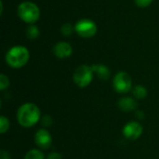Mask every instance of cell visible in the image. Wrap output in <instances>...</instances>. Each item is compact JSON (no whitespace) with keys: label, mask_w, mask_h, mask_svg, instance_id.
Returning <instances> with one entry per match:
<instances>
[{"label":"cell","mask_w":159,"mask_h":159,"mask_svg":"<svg viewBox=\"0 0 159 159\" xmlns=\"http://www.w3.org/2000/svg\"><path fill=\"white\" fill-rule=\"evenodd\" d=\"M42 124L45 126V127H49L51 124H52V119L50 116H45L42 119Z\"/></svg>","instance_id":"obj_19"},{"label":"cell","mask_w":159,"mask_h":159,"mask_svg":"<svg viewBox=\"0 0 159 159\" xmlns=\"http://www.w3.org/2000/svg\"><path fill=\"white\" fill-rule=\"evenodd\" d=\"M30 59V52L23 46H16L11 48L6 54L7 63L14 69L23 67Z\"/></svg>","instance_id":"obj_2"},{"label":"cell","mask_w":159,"mask_h":159,"mask_svg":"<svg viewBox=\"0 0 159 159\" xmlns=\"http://www.w3.org/2000/svg\"><path fill=\"white\" fill-rule=\"evenodd\" d=\"M143 134V126L139 122L130 121L123 128V135L131 141L137 140Z\"/></svg>","instance_id":"obj_7"},{"label":"cell","mask_w":159,"mask_h":159,"mask_svg":"<svg viewBox=\"0 0 159 159\" xmlns=\"http://www.w3.org/2000/svg\"><path fill=\"white\" fill-rule=\"evenodd\" d=\"M118 107L124 112H130L136 109L137 102L131 97H124L118 102Z\"/></svg>","instance_id":"obj_10"},{"label":"cell","mask_w":159,"mask_h":159,"mask_svg":"<svg viewBox=\"0 0 159 159\" xmlns=\"http://www.w3.org/2000/svg\"><path fill=\"white\" fill-rule=\"evenodd\" d=\"M75 31V27L71 24V23H64L61 28V32L63 35L65 36H69L73 34V32Z\"/></svg>","instance_id":"obj_15"},{"label":"cell","mask_w":159,"mask_h":159,"mask_svg":"<svg viewBox=\"0 0 159 159\" xmlns=\"http://www.w3.org/2000/svg\"><path fill=\"white\" fill-rule=\"evenodd\" d=\"M93 70L91 66L89 65H80L78 66L73 75L74 82L79 88H86L88 87L92 79H93Z\"/></svg>","instance_id":"obj_4"},{"label":"cell","mask_w":159,"mask_h":159,"mask_svg":"<svg viewBox=\"0 0 159 159\" xmlns=\"http://www.w3.org/2000/svg\"><path fill=\"white\" fill-rule=\"evenodd\" d=\"M113 86L117 93H128L132 89V80L130 75L126 72L117 73L114 77Z\"/></svg>","instance_id":"obj_6"},{"label":"cell","mask_w":159,"mask_h":159,"mask_svg":"<svg viewBox=\"0 0 159 159\" xmlns=\"http://www.w3.org/2000/svg\"><path fill=\"white\" fill-rule=\"evenodd\" d=\"M76 34L83 38H91L97 34L96 23L89 19H83L78 20L75 25Z\"/></svg>","instance_id":"obj_5"},{"label":"cell","mask_w":159,"mask_h":159,"mask_svg":"<svg viewBox=\"0 0 159 159\" xmlns=\"http://www.w3.org/2000/svg\"><path fill=\"white\" fill-rule=\"evenodd\" d=\"M18 15L24 22L34 24L40 17V10L36 4L30 1H24L18 7Z\"/></svg>","instance_id":"obj_3"},{"label":"cell","mask_w":159,"mask_h":159,"mask_svg":"<svg viewBox=\"0 0 159 159\" xmlns=\"http://www.w3.org/2000/svg\"><path fill=\"white\" fill-rule=\"evenodd\" d=\"M39 29L37 26L31 24L26 29V35L29 39H36L39 36Z\"/></svg>","instance_id":"obj_13"},{"label":"cell","mask_w":159,"mask_h":159,"mask_svg":"<svg viewBox=\"0 0 159 159\" xmlns=\"http://www.w3.org/2000/svg\"><path fill=\"white\" fill-rule=\"evenodd\" d=\"M0 158L11 159V157H10V155H9L8 152H7V151H1V153H0Z\"/></svg>","instance_id":"obj_21"},{"label":"cell","mask_w":159,"mask_h":159,"mask_svg":"<svg viewBox=\"0 0 159 159\" xmlns=\"http://www.w3.org/2000/svg\"><path fill=\"white\" fill-rule=\"evenodd\" d=\"M9 129V121L7 117L4 116H1L0 117V133H5Z\"/></svg>","instance_id":"obj_16"},{"label":"cell","mask_w":159,"mask_h":159,"mask_svg":"<svg viewBox=\"0 0 159 159\" xmlns=\"http://www.w3.org/2000/svg\"><path fill=\"white\" fill-rule=\"evenodd\" d=\"M9 86V79L4 74L0 75V89L4 90Z\"/></svg>","instance_id":"obj_17"},{"label":"cell","mask_w":159,"mask_h":159,"mask_svg":"<svg viewBox=\"0 0 159 159\" xmlns=\"http://www.w3.org/2000/svg\"><path fill=\"white\" fill-rule=\"evenodd\" d=\"M24 159H45V157L41 151L37 149H32L25 155Z\"/></svg>","instance_id":"obj_14"},{"label":"cell","mask_w":159,"mask_h":159,"mask_svg":"<svg viewBox=\"0 0 159 159\" xmlns=\"http://www.w3.org/2000/svg\"><path fill=\"white\" fill-rule=\"evenodd\" d=\"M47 159H62V157H61V156L60 154L53 152V153H50V154L48 156Z\"/></svg>","instance_id":"obj_20"},{"label":"cell","mask_w":159,"mask_h":159,"mask_svg":"<svg viewBox=\"0 0 159 159\" xmlns=\"http://www.w3.org/2000/svg\"><path fill=\"white\" fill-rule=\"evenodd\" d=\"M40 115V110L35 104L27 102L20 106L17 112V119L21 127L31 128L39 121Z\"/></svg>","instance_id":"obj_1"},{"label":"cell","mask_w":159,"mask_h":159,"mask_svg":"<svg viewBox=\"0 0 159 159\" xmlns=\"http://www.w3.org/2000/svg\"><path fill=\"white\" fill-rule=\"evenodd\" d=\"M136 116L141 120V119H143L144 118V113L142 112V111H137L136 112Z\"/></svg>","instance_id":"obj_22"},{"label":"cell","mask_w":159,"mask_h":159,"mask_svg":"<svg viewBox=\"0 0 159 159\" xmlns=\"http://www.w3.org/2000/svg\"><path fill=\"white\" fill-rule=\"evenodd\" d=\"M132 93L134 95V97L138 100H143L147 96V89L142 86V85H137L132 89Z\"/></svg>","instance_id":"obj_12"},{"label":"cell","mask_w":159,"mask_h":159,"mask_svg":"<svg viewBox=\"0 0 159 159\" xmlns=\"http://www.w3.org/2000/svg\"><path fill=\"white\" fill-rule=\"evenodd\" d=\"M136 5L140 7H147L151 5L153 0H134Z\"/></svg>","instance_id":"obj_18"},{"label":"cell","mask_w":159,"mask_h":159,"mask_svg":"<svg viewBox=\"0 0 159 159\" xmlns=\"http://www.w3.org/2000/svg\"><path fill=\"white\" fill-rule=\"evenodd\" d=\"M34 143L41 149H48L52 143V137L47 129H41L35 132Z\"/></svg>","instance_id":"obj_8"},{"label":"cell","mask_w":159,"mask_h":159,"mask_svg":"<svg viewBox=\"0 0 159 159\" xmlns=\"http://www.w3.org/2000/svg\"><path fill=\"white\" fill-rule=\"evenodd\" d=\"M93 73L98 75V77L102 80H107L110 77V70L107 66L103 64H93L91 65Z\"/></svg>","instance_id":"obj_11"},{"label":"cell","mask_w":159,"mask_h":159,"mask_svg":"<svg viewBox=\"0 0 159 159\" xmlns=\"http://www.w3.org/2000/svg\"><path fill=\"white\" fill-rule=\"evenodd\" d=\"M54 55L59 59L69 58L73 53L72 46L67 42H58L52 49Z\"/></svg>","instance_id":"obj_9"}]
</instances>
